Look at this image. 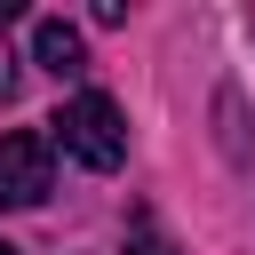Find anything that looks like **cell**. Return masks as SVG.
<instances>
[{"mask_svg": "<svg viewBox=\"0 0 255 255\" xmlns=\"http://www.w3.org/2000/svg\"><path fill=\"white\" fill-rule=\"evenodd\" d=\"M0 255H16V247H0Z\"/></svg>", "mask_w": 255, "mask_h": 255, "instance_id": "obj_6", "label": "cell"}, {"mask_svg": "<svg viewBox=\"0 0 255 255\" xmlns=\"http://www.w3.org/2000/svg\"><path fill=\"white\" fill-rule=\"evenodd\" d=\"M8 96H16V64L0 56V104H8Z\"/></svg>", "mask_w": 255, "mask_h": 255, "instance_id": "obj_5", "label": "cell"}, {"mask_svg": "<svg viewBox=\"0 0 255 255\" xmlns=\"http://www.w3.org/2000/svg\"><path fill=\"white\" fill-rule=\"evenodd\" d=\"M56 191V135L8 128L0 135V207H40Z\"/></svg>", "mask_w": 255, "mask_h": 255, "instance_id": "obj_2", "label": "cell"}, {"mask_svg": "<svg viewBox=\"0 0 255 255\" xmlns=\"http://www.w3.org/2000/svg\"><path fill=\"white\" fill-rule=\"evenodd\" d=\"M32 64L56 72V80H80V72H88V40H80L64 16H40V24H32Z\"/></svg>", "mask_w": 255, "mask_h": 255, "instance_id": "obj_3", "label": "cell"}, {"mask_svg": "<svg viewBox=\"0 0 255 255\" xmlns=\"http://www.w3.org/2000/svg\"><path fill=\"white\" fill-rule=\"evenodd\" d=\"M48 128H56V143H64L80 167H96V175H112V167L128 159V120H120V104L96 96V88H80Z\"/></svg>", "mask_w": 255, "mask_h": 255, "instance_id": "obj_1", "label": "cell"}, {"mask_svg": "<svg viewBox=\"0 0 255 255\" xmlns=\"http://www.w3.org/2000/svg\"><path fill=\"white\" fill-rule=\"evenodd\" d=\"M215 112H223V151H231V159H247V135H239V88H223V96H215Z\"/></svg>", "mask_w": 255, "mask_h": 255, "instance_id": "obj_4", "label": "cell"}]
</instances>
